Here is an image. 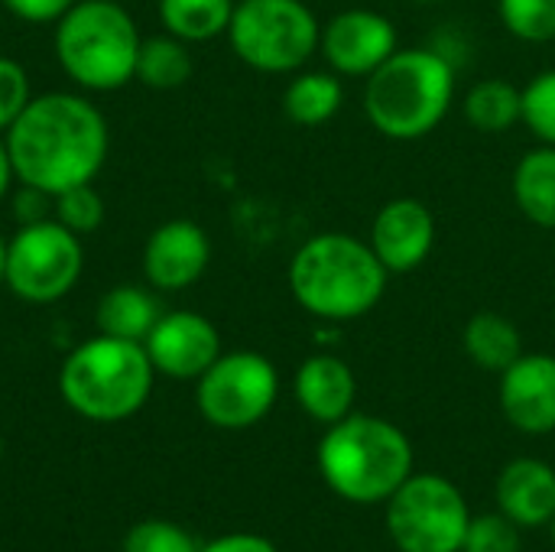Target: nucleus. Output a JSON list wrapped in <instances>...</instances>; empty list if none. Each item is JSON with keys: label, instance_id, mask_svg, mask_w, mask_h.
Returning <instances> with one entry per match:
<instances>
[{"label": "nucleus", "instance_id": "obj_1", "mask_svg": "<svg viewBox=\"0 0 555 552\" xmlns=\"http://www.w3.org/2000/svg\"><path fill=\"white\" fill-rule=\"evenodd\" d=\"M3 143L13 176L52 198L101 172L107 156V124L91 101L55 91L33 98L7 130Z\"/></svg>", "mask_w": 555, "mask_h": 552}, {"label": "nucleus", "instance_id": "obj_2", "mask_svg": "<svg viewBox=\"0 0 555 552\" xmlns=\"http://www.w3.org/2000/svg\"><path fill=\"white\" fill-rule=\"evenodd\" d=\"M387 283L390 273L371 241L345 231L309 238L289 260L293 299L322 322L364 319L384 299Z\"/></svg>", "mask_w": 555, "mask_h": 552}, {"label": "nucleus", "instance_id": "obj_3", "mask_svg": "<svg viewBox=\"0 0 555 552\" xmlns=\"http://www.w3.org/2000/svg\"><path fill=\"white\" fill-rule=\"evenodd\" d=\"M455 101V68L436 49H397L364 85V114L387 140H423Z\"/></svg>", "mask_w": 555, "mask_h": 552}, {"label": "nucleus", "instance_id": "obj_4", "mask_svg": "<svg viewBox=\"0 0 555 552\" xmlns=\"http://www.w3.org/2000/svg\"><path fill=\"white\" fill-rule=\"evenodd\" d=\"M319 468L328 488L345 501H390V495L413 475V446L390 420L348 413L332 423L319 442Z\"/></svg>", "mask_w": 555, "mask_h": 552}, {"label": "nucleus", "instance_id": "obj_5", "mask_svg": "<svg viewBox=\"0 0 555 552\" xmlns=\"http://www.w3.org/2000/svg\"><path fill=\"white\" fill-rule=\"evenodd\" d=\"M153 374L156 368L143 342L98 335L65 358L59 390L78 416L94 423H120L150 400Z\"/></svg>", "mask_w": 555, "mask_h": 552}, {"label": "nucleus", "instance_id": "obj_6", "mask_svg": "<svg viewBox=\"0 0 555 552\" xmlns=\"http://www.w3.org/2000/svg\"><path fill=\"white\" fill-rule=\"evenodd\" d=\"M140 33L117 0H75L55 29V55L72 81L91 91H117L137 72Z\"/></svg>", "mask_w": 555, "mask_h": 552}, {"label": "nucleus", "instance_id": "obj_7", "mask_svg": "<svg viewBox=\"0 0 555 552\" xmlns=\"http://www.w3.org/2000/svg\"><path fill=\"white\" fill-rule=\"evenodd\" d=\"M234 55L267 75L299 72L322 42V23L306 0H241L228 26Z\"/></svg>", "mask_w": 555, "mask_h": 552}, {"label": "nucleus", "instance_id": "obj_8", "mask_svg": "<svg viewBox=\"0 0 555 552\" xmlns=\"http://www.w3.org/2000/svg\"><path fill=\"white\" fill-rule=\"evenodd\" d=\"M468 504L442 475H410L387 504V530L403 552H462Z\"/></svg>", "mask_w": 555, "mask_h": 552}, {"label": "nucleus", "instance_id": "obj_9", "mask_svg": "<svg viewBox=\"0 0 555 552\" xmlns=\"http://www.w3.org/2000/svg\"><path fill=\"white\" fill-rule=\"evenodd\" d=\"M85 254L75 231L59 221H26L7 241V286L26 303H55L68 296L81 277Z\"/></svg>", "mask_w": 555, "mask_h": 552}, {"label": "nucleus", "instance_id": "obj_10", "mask_svg": "<svg viewBox=\"0 0 555 552\" xmlns=\"http://www.w3.org/2000/svg\"><path fill=\"white\" fill-rule=\"evenodd\" d=\"M280 394V377L270 358L257 351L221 355L198 377V410L218 429H247L260 423Z\"/></svg>", "mask_w": 555, "mask_h": 552}, {"label": "nucleus", "instance_id": "obj_11", "mask_svg": "<svg viewBox=\"0 0 555 552\" xmlns=\"http://www.w3.org/2000/svg\"><path fill=\"white\" fill-rule=\"evenodd\" d=\"M319 49L332 72L345 78H367L400 49V36L390 16L367 7H351L322 26Z\"/></svg>", "mask_w": 555, "mask_h": 552}, {"label": "nucleus", "instance_id": "obj_12", "mask_svg": "<svg viewBox=\"0 0 555 552\" xmlns=\"http://www.w3.org/2000/svg\"><path fill=\"white\" fill-rule=\"evenodd\" d=\"M439 228H436V215L423 198L413 195H400L390 198L387 205H380V211L371 221V247L380 257V264L387 267L390 277H403L420 270L433 247H436Z\"/></svg>", "mask_w": 555, "mask_h": 552}, {"label": "nucleus", "instance_id": "obj_13", "mask_svg": "<svg viewBox=\"0 0 555 552\" xmlns=\"http://www.w3.org/2000/svg\"><path fill=\"white\" fill-rule=\"evenodd\" d=\"M143 348L159 374L176 381H198L221 358V335L205 316L179 309L159 316L153 332L143 338Z\"/></svg>", "mask_w": 555, "mask_h": 552}, {"label": "nucleus", "instance_id": "obj_14", "mask_svg": "<svg viewBox=\"0 0 555 552\" xmlns=\"http://www.w3.org/2000/svg\"><path fill=\"white\" fill-rule=\"evenodd\" d=\"M211 260V241L202 224L176 218L159 224L143 247V273L163 293L189 290L202 280Z\"/></svg>", "mask_w": 555, "mask_h": 552}, {"label": "nucleus", "instance_id": "obj_15", "mask_svg": "<svg viewBox=\"0 0 555 552\" xmlns=\"http://www.w3.org/2000/svg\"><path fill=\"white\" fill-rule=\"evenodd\" d=\"M501 410L507 423L530 436H546L555 429V358L553 355H520L501 374Z\"/></svg>", "mask_w": 555, "mask_h": 552}, {"label": "nucleus", "instance_id": "obj_16", "mask_svg": "<svg viewBox=\"0 0 555 552\" xmlns=\"http://www.w3.org/2000/svg\"><path fill=\"white\" fill-rule=\"evenodd\" d=\"M358 381L338 355H312L296 371V400L315 423H338L351 413Z\"/></svg>", "mask_w": 555, "mask_h": 552}, {"label": "nucleus", "instance_id": "obj_17", "mask_svg": "<svg viewBox=\"0 0 555 552\" xmlns=\"http://www.w3.org/2000/svg\"><path fill=\"white\" fill-rule=\"evenodd\" d=\"M498 508L520 527H540L555 517V472L540 459H517L498 478Z\"/></svg>", "mask_w": 555, "mask_h": 552}, {"label": "nucleus", "instance_id": "obj_18", "mask_svg": "<svg viewBox=\"0 0 555 552\" xmlns=\"http://www.w3.org/2000/svg\"><path fill=\"white\" fill-rule=\"evenodd\" d=\"M514 202L530 224L555 231V146L540 143L517 159Z\"/></svg>", "mask_w": 555, "mask_h": 552}, {"label": "nucleus", "instance_id": "obj_19", "mask_svg": "<svg viewBox=\"0 0 555 552\" xmlns=\"http://www.w3.org/2000/svg\"><path fill=\"white\" fill-rule=\"evenodd\" d=\"M462 348H465L468 361L478 364L481 371L504 374L524 355V338H520V329L507 316L485 309L465 322Z\"/></svg>", "mask_w": 555, "mask_h": 552}, {"label": "nucleus", "instance_id": "obj_20", "mask_svg": "<svg viewBox=\"0 0 555 552\" xmlns=\"http://www.w3.org/2000/svg\"><path fill=\"white\" fill-rule=\"evenodd\" d=\"M345 104V85L338 72H299L283 91V114L299 127L328 124Z\"/></svg>", "mask_w": 555, "mask_h": 552}, {"label": "nucleus", "instance_id": "obj_21", "mask_svg": "<svg viewBox=\"0 0 555 552\" xmlns=\"http://www.w3.org/2000/svg\"><path fill=\"white\" fill-rule=\"evenodd\" d=\"M159 303L140 286H114L98 303V329L111 338L143 342L159 322Z\"/></svg>", "mask_w": 555, "mask_h": 552}, {"label": "nucleus", "instance_id": "obj_22", "mask_svg": "<svg viewBox=\"0 0 555 552\" xmlns=\"http://www.w3.org/2000/svg\"><path fill=\"white\" fill-rule=\"evenodd\" d=\"M465 120L481 133H504L524 117V94L504 78H485L468 88L462 104Z\"/></svg>", "mask_w": 555, "mask_h": 552}, {"label": "nucleus", "instance_id": "obj_23", "mask_svg": "<svg viewBox=\"0 0 555 552\" xmlns=\"http://www.w3.org/2000/svg\"><path fill=\"white\" fill-rule=\"evenodd\" d=\"M234 0H159V20L182 42H208L228 33Z\"/></svg>", "mask_w": 555, "mask_h": 552}, {"label": "nucleus", "instance_id": "obj_24", "mask_svg": "<svg viewBox=\"0 0 555 552\" xmlns=\"http://www.w3.org/2000/svg\"><path fill=\"white\" fill-rule=\"evenodd\" d=\"M133 78H140L146 88H156V91L182 88L192 78V55H189L185 42L176 39V36L143 39L140 52H137Z\"/></svg>", "mask_w": 555, "mask_h": 552}, {"label": "nucleus", "instance_id": "obj_25", "mask_svg": "<svg viewBox=\"0 0 555 552\" xmlns=\"http://www.w3.org/2000/svg\"><path fill=\"white\" fill-rule=\"evenodd\" d=\"M504 29L520 42H553L555 0H498Z\"/></svg>", "mask_w": 555, "mask_h": 552}, {"label": "nucleus", "instance_id": "obj_26", "mask_svg": "<svg viewBox=\"0 0 555 552\" xmlns=\"http://www.w3.org/2000/svg\"><path fill=\"white\" fill-rule=\"evenodd\" d=\"M520 94H524L520 124H527L540 143L555 146V68L533 75L530 85L520 88Z\"/></svg>", "mask_w": 555, "mask_h": 552}, {"label": "nucleus", "instance_id": "obj_27", "mask_svg": "<svg viewBox=\"0 0 555 552\" xmlns=\"http://www.w3.org/2000/svg\"><path fill=\"white\" fill-rule=\"evenodd\" d=\"M52 202H55V221L75 234H91L104 221V202L91 189V182L72 185V189L52 195Z\"/></svg>", "mask_w": 555, "mask_h": 552}, {"label": "nucleus", "instance_id": "obj_28", "mask_svg": "<svg viewBox=\"0 0 555 552\" xmlns=\"http://www.w3.org/2000/svg\"><path fill=\"white\" fill-rule=\"evenodd\" d=\"M124 552H198V547L179 524L143 521L127 534Z\"/></svg>", "mask_w": 555, "mask_h": 552}, {"label": "nucleus", "instance_id": "obj_29", "mask_svg": "<svg viewBox=\"0 0 555 552\" xmlns=\"http://www.w3.org/2000/svg\"><path fill=\"white\" fill-rule=\"evenodd\" d=\"M462 552H520L517 524L504 514H485L472 521Z\"/></svg>", "mask_w": 555, "mask_h": 552}, {"label": "nucleus", "instance_id": "obj_30", "mask_svg": "<svg viewBox=\"0 0 555 552\" xmlns=\"http://www.w3.org/2000/svg\"><path fill=\"white\" fill-rule=\"evenodd\" d=\"M29 78L26 68L7 55H0V130H10L13 120L29 104Z\"/></svg>", "mask_w": 555, "mask_h": 552}, {"label": "nucleus", "instance_id": "obj_31", "mask_svg": "<svg viewBox=\"0 0 555 552\" xmlns=\"http://www.w3.org/2000/svg\"><path fill=\"white\" fill-rule=\"evenodd\" d=\"M75 0H3V7L26 20V23H49V20H62V13L72 7Z\"/></svg>", "mask_w": 555, "mask_h": 552}, {"label": "nucleus", "instance_id": "obj_32", "mask_svg": "<svg viewBox=\"0 0 555 552\" xmlns=\"http://www.w3.org/2000/svg\"><path fill=\"white\" fill-rule=\"evenodd\" d=\"M198 552H276V547L254 534H231V537H221V540L202 547Z\"/></svg>", "mask_w": 555, "mask_h": 552}, {"label": "nucleus", "instance_id": "obj_33", "mask_svg": "<svg viewBox=\"0 0 555 552\" xmlns=\"http://www.w3.org/2000/svg\"><path fill=\"white\" fill-rule=\"evenodd\" d=\"M10 179H13V163H10L7 143L0 140V198H3V192H7V185H10Z\"/></svg>", "mask_w": 555, "mask_h": 552}, {"label": "nucleus", "instance_id": "obj_34", "mask_svg": "<svg viewBox=\"0 0 555 552\" xmlns=\"http://www.w3.org/2000/svg\"><path fill=\"white\" fill-rule=\"evenodd\" d=\"M7 280V241L0 238V283Z\"/></svg>", "mask_w": 555, "mask_h": 552}, {"label": "nucleus", "instance_id": "obj_35", "mask_svg": "<svg viewBox=\"0 0 555 552\" xmlns=\"http://www.w3.org/2000/svg\"><path fill=\"white\" fill-rule=\"evenodd\" d=\"M550 524H553V547H555V517H553V521H550Z\"/></svg>", "mask_w": 555, "mask_h": 552}, {"label": "nucleus", "instance_id": "obj_36", "mask_svg": "<svg viewBox=\"0 0 555 552\" xmlns=\"http://www.w3.org/2000/svg\"><path fill=\"white\" fill-rule=\"evenodd\" d=\"M0 455H3V439H0Z\"/></svg>", "mask_w": 555, "mask_h": 552}, {"label": "nucleus", "instance_id": "obj_37", "mask_svg": "<svg viewBox=\"0 0 555 552\" xmlns=\"http://www.w3.org/2000/svg\"><path fill=\"white\" fill-rule=\"evenodd\" d=\"M420 3H433V0H420Z\"/></svg>", "mask_w": 555, "mask_h": 552}, {"label": "nucleus", "instance_id": "obj_38", "mask_svg": "<svg viewBox=\"0 0 555 552\" xmlns=\"http://www.w3.org/2000/svg\"><path fill=\"white\" fill-rule=\"evenodd\" d=\"M234 3H241V0H234Z\"/></svg>", "mask_w": 555, "mask_h": 552}]
</instances>
